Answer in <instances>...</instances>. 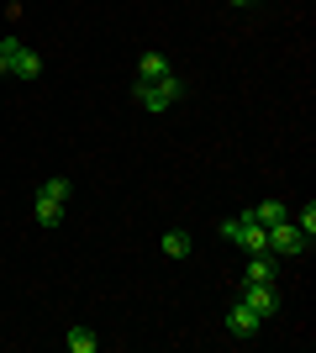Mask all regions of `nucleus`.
I'll return each mask as SVG.
<instances>
[{"mask_svg": "<svg viewBox=\"0 0 316 353\" xmlns=\"http://www.w3.org/2000/svg\"><path fill=\"white\" fill-rule=\"evenodd\" d=\"M132 95H137L143 111H169V105L185 95V85H180V74H164V79H153V85H132Z\"/></svg>", "mask_w": 316, "mask_h": 353, "instance_id": "f257e3e1", "label": "nucleus"}, {"mask_svg": "<svg viewBox=\"0 0 316 353\" xmlns=\"http://www.w3.org/2000/svg\"><path fill=\"white\" fill-rule=\"evenodd\" d=\"M264 237H269V253H306L311 248V237L295 227V221H274V227H264Z\"/></svg>", "mask_w": 316, "mask_h": 353, "instance_id": "f03ea898", "label": "nucleus"}, {"mask_svg": "<svg viewBox=\"0 0 316 353\" xmlns=\"http://www.w3.org/2000/svg\"><path fill=\"white\" fill-rule=\"evenodd\" d=\"M242 306H253L258 316H274V311H280V295H274V285L242 280Z\"/></svg>", "mask_w": 316, "mask_h": 353, "instance_id": "7ed1b4c3", "label": "nucleus"}, {"mask_svg": "<svg viewBox=\"0 0 316 353\" xmlns=\"http://www.w3.org/2000/svg\"><path fill=\"white\" fill-rule=\"evenodd\" d=\"M258 327H264V316H258L253 306H242V301H238V306L227 311V332H232V338H258Z\"/></svg>", "mask_w": 316, "mask_h": 353, "instance_id": "20e7f679", "label": "nucleus"}, {"mask_svg": "<svg viewBox=\"0 0 316 353\" xmlns=\"http://www.w3.org/2000/svg\"><path fill=\"white\" fill-rule=\"evenodd\" d=\"M164 74H174L164 53H143V59H137V85H153V79H164Z\"/></svg>", "mask_w": 316, "mask_h": 353, "instance_id": "39448f33", "label": "nucleus"}, {"mask_svg": "<svg viewBox=\"0 0 316 353\" xmlns=\"http://www.w3.org/2000/svg\"><path fill=\"white\" fill-rule=\"evenodd\" d=\"M242 280L274 285V253H253V259H248V269H242Z\"/></svg>", "mask_w": 316, "mask_h": 353, "instance_id": "423d86ee", "label": "nucleus"}, {"mask_svg": "<svg viewBox=\"0 0 316 353\" xmlns=\"http://www.w3.org/2000/svg\"><path fill=\"white\" fill-rule=\"evenodd\" d=\"M11 74H16V79H37V74H43V59H37L32 48H16V59H11Z\"/></svg>", "mask_w": 316, "mask_h": 353, "instance_id": "0eeeda50", "label": "nucleus"}, {"mask_svg": "<svg viewBox=\"0 0 316 353\" xmlns=\"http://www.w3.org/2000/svg\"><path fill=\"white\" fill-rule=\"evenodd\" d=\"M248 216H253L258 227H274V221H285V216H290V206H285V201H264V206H253Z\"/></svg>", "mask_w": 316, "mask_h": 353, "instance_id": "6e6552de", "label": "nucleus"}, {"mask_svg": "<svg viewBox=\"0 0 316 353\" xmlns=\"http://www.w3.org/2000/svg\"><path fill=\"white\" fill-rule=\"evenodd\" d=\"M37 195H43V201H59V206H69V195H74V185H69V179H43V185H37Z\"/></svg>", "mask_w": 316, "mask_h": 353, "instance_id": "1a4fd4ad", "label": "nucleus"}, {"mask_svg": "<svg viewBox=\"0 0 316 353\" xmlns=\"http://www.w3.org/2000/svg\"><path fill=\"white\" fill-rule=\"evenodd\" d=\"M63 343H69V353H95V348H101V338H95L90 327H69V338H63Z\"/></svg>", "mask_w": 316, "mask_h": 353, "instance_id": "9d476101", "label": "nucleus"}, {"mask_svg": "<svg viewBox=\"0 0 316 353\" xmlns=\"http://www.w3.org/2000/svg\"><path fill=\"white\" fill-rule=\"evenodd\" d=\"M32 216H37V227H59V221H63V206H59V201H43V195H37Z\"/></svg>", "mask_w": 316, "mask_h": 353, "instance_id": "9b49d317", "label": "nucleus"}, {"mask_svg": "<svg viewBox=\"0 0 316 353\" xmlns=\"http://www.w3.org/2000/svg\"><path fill=\"white\" fill-rule=\"evenodd\" d=\"M164 253L169 259H190V232H164Z\"/></svg>", "mask_w": 316, "mask_h": 353, "instance_id": "f8f14e48", "label": "nucleus"}, {"mask_svg": "<svg viewBox=\"0 0 316 353\" xmlns=\"http://www.w3.org/2000/svg\"><path fill=\"white\" fill-rule=\"evenodd\" d=\"M290 221H295V227H301L306 237H316V201H306V206L295 211V216H290Z\"/></svg>", "mask_w": 316, "mask_h": 353, "instance_id": "ddd939ff", "label": "nucleus"}, {"mask_svg": "<svg viewBox=\"0 0 316 353\" xmlns=\"http://www.w3.org/2000/svg\"><path fill=\"white\" fill-rule=\"evenodd\" d=\"M16 48H21V43H11V37L0 43V74H11V59H16Z\"/></svg>", "mask_w": 316, "mask_h": 353, "instance_id": "4468645a", "label": "nucleus"}, {"mask_svg": "<svg viewBox=\"0 0 316 353\" xmlns=\"http://www.w3.org/2000/svg\"><path fill=\"white\" fill-rule=\"evenodd\" d=\"M248 6H253V0H248Z\"/></svg>", "mask_w": 316, "mask_h": 353, "instance_id": "2eb2a0df", "label": "nucleus"}]
</instances>
